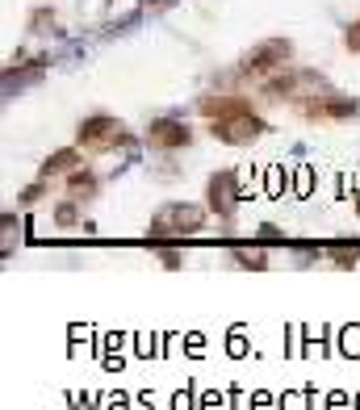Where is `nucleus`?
<instances>
[{
	"mask_svg": "<svg viewBox=\"0 0 360 410\" xmlns=\"http://www.w3.org/2000/svg\"><path fill=\"white\" fill-rule=\"evenodd\" d=\"M201 226H205L201 205H168V210H160V218L147 226V239H184V235H197Z\"/></svg>",
	"mask_w": 360,
	"mask_h": 410,
	"instance_id": "f257e3e1",
	"label": "nucleus"
},
{
	"mask_svg": "<svg viewBox=\"0 0 360 410\" xmlns=\"http://www.w3.org/2000/svg\"><path fill=\"white\" fill-rule=\"evenodd\" d=\"M210 130H214L222 142H231V147H247V142H255V138L264 134V122L255 118V109H251V105H243V109H235V114L214 118V122H210Z\"/></svg>",
	"mask_w": 360,
	"mask_h": 410,
	"instance_id": "f03ea898",
	"label": "nucleus"
},
{
	"mask_svg": "<svg viewBox=\"0 0 360 410\" xmlns=\"http://www.w3.org/2000/svg\"><path fill=\"white\" fill-rule=\"evenodd\" d=\"M80 142L92 147V151H114L118 142H126V130L118 118H88L80 126Z\"/></svg>",
	"mask_w": 360,
	"mask_h": 410,
	"instance_id": "7ed1b4c3",
	"label": "nucleus"
},
{
	"mask_svg": "<svg viewBox=\"0 0 360 410\" xmlns=\"http://www.w3.org/2000/svg\"><path fill=\"white\" fill-rule=\"evenodd\" d=\"M239 201H243V180H239V172H218V176L210 180V210H214L218 218H231Z\"/></svg>",
	"mask_w": 360,
	"mask_h": 410,
	"instance_id": "20e7f679",
	"label": "nucleus"
},
{
	"mask_svg": "<svg viewBox=\"0 0 360 410\" xmlns=\"http://www.w3.org/2000/svg\"><path fill=\"white\" fill-rule=\"evenodd\" d=\"M285 59H289V42H281V38H277V42L255 46L251 55L243 59V72H247V76H268V72H277Z\"/></svg>",
	"mask_w": 360,
	"mask_h": 410,
	"instance_id": "39448f33",
	"label": "nucleus"
},
{
	"mask_svg": "<svg viewBox=\"0 0 360 410\" xmlns=\"http://www.w3.org/2000/svg\"><path fill=\"white\" fill-rule=\"evenodd\" d=\"M147 138H151V147H160V151H176V147H189V126L184 122H172V118H160V122H151V130H147Z\"/></svg>",
	"mask_w": 360,
	"mask_h": 410,
	"instance_id": "423d86ee",
	"label": "nucleus"
},
{
	"mask_svg": "<svg viewBox=\"0 0 360 410\" xmlns=\"http://www.w3.org/2000/svg\"><path fill=\"white\" fill-rule=\"evenodd\" d=\"M76 168H80V151H55L42 164V176H59V172H76Z\"/></svg>",
	"mask_w": 360,
	"mask_h": 410,
	"instance_id": "0eeeda50",
	"label": "nucleus"
},
{
	"mask_svg": "<svg viewBox=\"0 0 360 410\" xmlns=\"http://www.w3.org/2000/svg\"><path fill=\"white\" fill-rule=\"evenodd\" d=\"M92 193H96V176L76 168V172L67 176V197H72V201H84V197H92Z\"/></svg>",
	"mask_w": 360,
	"mask_h": 410,
	"instance_id": "6e6552de",
	"label": "nucleus"
},
{
	"mask_svg": "<svg viewBox=\"0 0 360 410\" xmlns=\"http://www.w3.org/2000/svg\"><path fill=\"white\" fill-rule=\"evenodd\" d=\"M360 260V243H335L331 247V264L335 268H352Z\"/></svg>",
	"mask_w": 360,
	"mask_h": 410,
	"instance_id": "1a4fd4ad",
	"label": "nucleus"
},
{
	"mask_svg": "<svg viewBox=\"0 0 360 410\" xmlns=\"http://www.w3.org/2000/svg\"><path fill=\"white\" fill-rule=\"evenodd\" d=\"M226 356H235V360H239V356H247V327H243V323L231 327V335H226Z\"/></svg>",
	"mask_w": 360,
	"mask_h": 410,
	"instance_id": "9d476101",
	"label": "nucleus"
},
{
	"mask_svg": "<svg viewBox=\"0 0 360 410\" xmlns=\"http://www.w3.org/2000/svg\"><path fill=\"white\" fill-rule=\"evenodd\" d=\"M285 184H289L285 168H281V164H273V168L264 172V193H268V197H281V193H285Z\"/></svg>",
	"mask_w": 360,
	"mask_h": 410,
	"instance_id": "9b49d317",
	"label": "nucleus"
},
{
	"mask_svg": "<svg viewBox=\"0 0 360 410\" xmlns=\"http://www.w3.org/2000/svg\"><path fill=\"white\" fill-rule=\"evenodd\" d=\"M293 193H297V197H310V193H315V168H310V164H301V168L293 172Z\"/></svg>",
	"mask_w": 360,
	"mask_h": 410,
	"instance_id": "f8f14e48",
	"label": "nucleus"
},
{
	"mask_svg": "<svg viewBox=\"0 0 360 410\" xmlns=\"http://www.w3.org/2000/svg\"><path fill=\"white\" fill-rule=\"evenodd\" d=\"M172 410H197V402H193V385H184V389L172 393Z\"/></svg>",
	"mask_w": 360,
	"mask_h": 410,
	"instance_id": "ddd939ff",
	"label": "nucleus"
},
{
	"mask_svg": "<svg viewBox=\"0 0 360 410\" xmlns=\"http://www.w3.org/2000/svg\"><path fill=\"white\" fill-rule=\"evenodd\" d=\"M235 260H239V264H251V268H264V264H268V255H264V251H255V255H251V251H239Z\"/></svg>",
	"mask_w": 360,
	"mask_h": 410,
	"instance_id": "4468645a",
	"label": "nucleus"
},
{
	"mask_svg": "<svg viewBox=\"0 0 360 410\" xmlns=\"http://www.w3.org/2000/svg\"><path fill=\"white\" fill-rule=\"evenodd\" d=\"M222 406H226V402H222V393H218V389H210V393H201V406H197V410H222Z\"/></svg>",
	"mask_w": 360,
	"mask_h": 410,
	"instance_id": "2eb2a0df",
	"label": "nucleus"
},
{
	"mask_svg": "<svg viewBox=\"0 0 360 410\" xmlns=\"http://www.w3.org/2000/svg\"><path fill=\"white\" fill-rule=\"evenodd\" d=\"M301 398H306V389H301V393H285V398H281V410H297Z\"/></svg>",
	"mask_w": 360,
	"mask_h": 410,
	"instance_id": "dca6fc26",
	"label": "nucleus"
},
{
	"mask_svg": "<svg viewBox=\"0 0 360 410\" xmlns=\"http://www.w3.org/2000/svg\"><path fill=\"white\" fill-rule=\"evenodd\" d=\"M105 406H109V410H130V398H126V393H114Z\"/></svg>",
	"mask_w": 360,
	"mask_h": 410,
	"instance_id": "f3484780",
	"label": "nucleus"
},
{
	"mask_svg": "<svg viewBox=\"0 0 360 410\" xmlns=\"http://www.w3.org/2000/svg\"><path fill=\"white\" fill-rule=\"evenodd\" d=\"M327 406H331V410H343V406H348V393H343V389H335V393H331V402H327Z\"/></svg>",
	"mask_w": 360,
	"mask_h": 410,
	"instance_id": "a211bd4d",
	"label": "nucleus"
},
{
	"mask_svg": "<svg viewBox=\"0 0 360 410\" xmlns=\"http://www.w3.org/2000/svg\"><path fill=\"white\" fill-rule=\"evenodd\" d=\"M138 410H156V398H151V389L138 393Z\"/></svg>",
	"mask_w": 360,
	"mask_h": 410,
	"instance_id": "6ab92c4d",
	"label": "nucleus"
},
{
	"mask_svg": "<svg viewBox=\"0 0 360 410\" xmlns=\"http://www.w3.org/2000/svg\"><path fill=\"white\" fill-rule=\"evenodd\" d=\"M348 46H352V50H360V25H356V30H348Z\"/></svg>",
	"mask_w": 360,
	"mask_h": 410,
	"instance_id": "aec40b11",
	"label": "nucleus"
},
{
	"mask_svg": "<svg viewBox=\"0 0 360 410\" xmlns=\"http://www.w3.org/2000/svg\"><path fill=\"white\" fill-rule=\"evenodd\" d=\"M356 210H360V197H356Z\"/></svg>",
	"mask_w": 360,
	"mask_h": 410,
	"instance_id": "412c9836",
	"label": "nucleus"
}]
</instances>
